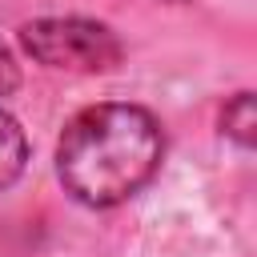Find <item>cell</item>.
Here are the masks:
<instances>
[{"mask_svg": "<svg viewBox=\"0 0 257 257\" xmlns=\"http://www.w3.org/2000/svg\"><path fill=\"white\" fill-rule=\"evenodd\" d=\"M165 161L161 120L128 100L80 108L56 145V173L64 193L88 209H112L137 197Z\"/></svg>", "mask_w": 257, "mask_h": 257, "instance_id": "obj_1", "label": "cell"}, {"mask_svg": "<svg viewBox=\"0 0 257 257\" xmlns=\"http://www.w3.org/2000/svg\"><path fill=\"white\" fill-rule=\"evenodd\" d=\"M20 44L32 60L48 68L72 72H104L120 60V40L112 28L84 20V16H44L20 28Z\"/></svg>", "mask_w": 257, "mask_h": 257, "instance_id": "obj_2", "label": "cell"}, {"mask_svg": "<svg viewBox=\"0 0 257 257\" xmlns=\"http://www.w3.org/2000/svg\"><path fill=\"white\" fill-rule=\"evenodd\" d=\"M24 161H28V141H24L20 124L0 108V189H8L24 173Z\"/></svg>", "mask_w": 257, "mask_h": 257, "instance_id": "obj_3", "label": "cell"}, {"mask_svg": "<svg viewBox=\"0 0 257 257\" xmlns=\"http://www.w3.org/2000/svg\"><path fill=\"white\" fill-rule=\"evenodd\" d=\"M221 124H225V133H229L237 145H249V137H253V96H249V92H237V96L225 104Z\"/></svg>", "mask_w": 257, "mask_h": 257, "instance_id": "obj_4", "label": "cell"}, {"mask_svg": "<svg viewBox=\"0 0 257 257\" xmlns=\"http://www.w3.org/2000/svg\"><path fill=\"white\" fill-rule=\"evenodd\" d=\"M16 84H20V68H16L12 52H8V48H4V40H0V96H8Z\"/></svg>", "mask_w": 257, "mask_h": 257, "instance_id": "obj_5", "label": "cell"}]
</instances>
